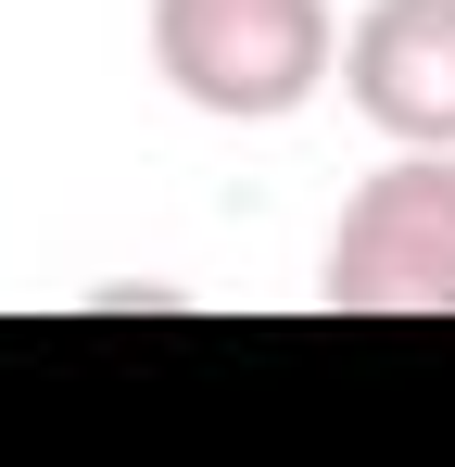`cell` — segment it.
Instances as JSON below:
<instances>
[{
	"instance_id": "1",
	"label": "cell",
	"mask_w": 455,
	"mask_h": 467,
	"mask_svg": "<svg viewBox=\"0 0 455 467\" xmlns=\"http://www.w3.org/2000/svg\"><path fill=\"white\" fill-rule=\"evenodd\" d=\"M152 64L216 127H279L329 88L342 26L329 0H152Z\"/></svg>"
},
{
	"instance_id": "2",
	"label": "cell",
	"mask_w": 455,
	"mask_h": 467,
	"mask_svg": "<svg viewBox=\"0 0 455 467\" xmlns=\"http://www.w3.org/2000/svg\"><path fill=\"white\" fill-rule=\"evenodd\" d=\"M316 304L329 316H455V152H392L342 202Z\"/></svg>"
},
{
	"instance_id": "3",
	"label": "cell",
	"mask_w": 455,
	"mask_h": 467,
	"mask_svg": "<svg viewBox=\"0 0 455 467\" xmlns=\"http://www.w3.org/2000/svg\"><path fill=\"white\" fill-rule=\"evenodd\" d=\"M342 88L392 152H455V0H367L342 26Z\"/></svg>"
}]
</instances>
